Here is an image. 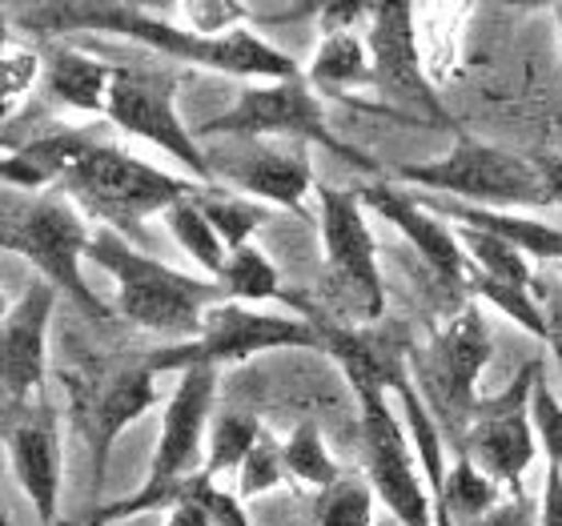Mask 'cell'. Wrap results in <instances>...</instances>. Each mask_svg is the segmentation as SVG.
I'll use <instances>...</instances> for the list:
<instances>
[{"mask_svg": "<svg viewBox=\"0 0 562 526\" xmlns=\"http://www.w3.org/2000/svg\"><path fill=\"white\" fill-rule=\"evenodd\" d=\"M85 258H93L113 278L121 317H130L133 326L149 329V334H161L173 346L198 338L205 310L225 302L217 281L193 278V273L165 266V261L140 254L133 242H125L105 225L97 234H89Z\"/></svg>", "mask_w": 562, "mask_h": 526, "instance_id": "7a4b0ae2", "label": "cell"}, {"mask_svg": "<svg viewBox=\"0 0 562 526\" xmlns=\"http://www.w3.org/2000/svg\"><path fill=\"white\" fill-rule=\"evenodd\" d=\"M161 217H165V225H169V234H173L177 246L193 258V266H198L210 281H217V273H222V266H225V258H229V254H225L222 237L213 234L210 217L201 213L198 193H193V198H186V201H177L173 210H165Z\"/></svg>", "mask_w": 562, "mask_h": 526, "instance_id": "603a6c76", "label": "cell"}, {"mask_svg": "<svg viewBox=\"0 0 562 526\" xmlns=\"http://www.w3.org/2000/svg\"><path fill=\"white\" fill-rule=\"evenodd\" d=\"M97 141L89 133L65 130V133H48V137H36L21 149H12L9 157H0V181L12 189H24V193H45V189H60L65 177L77 169L85 153L93 149Z\"/></svg>", "mask_w": 562, "mask_h": 526, "instance_id": "ffe728a7", "label": "cell"}, {"mask_svg": "<svg viewBox=\"0 0 562 526\" xmlns=\"http://www.w3.org/2000/svg\"><path fill=\"white\" fill-rule=\"evenodd\" d=\"M305 85L314 93L341 97L350 89H366L370 85V53L358 33H329L322 36L310 69H305Z\"/></svg>", "mask_w": 562, "mask_h": 526, "instance_id": "7402d4cb", "label": "cell"}, {"mask_svg": "<svg viewBox=\"0 0 562 526\" xmlns=\"http://www.w3.org/2000/svg\"><path fill=\"white\" fill-rule=\"evenodd\" d=\"M9 29H12V16H9V9L0 4V57L9 53Z\"/></svg>", "mask_w": 562, "mask_h": 526, "instance_id": "74e56055", "label": "cell"}, {"mask_svg": "<svg viewBox=\"0 0 562 526\" xmlns=\"http://www.w3.org/2000/svg\"><path fill=\"white\" fill-rule=\"evenodd\" d=\"M486 362H491V334H486L482 314L470 305L430 342L426 370H422L426 394H430L426 406H434L446 418L470 422L479 410V378Z\"/></svg>", "mask_w": 562, "mask_h": 526, "instance_id": "4fadbf2b", "label": "cell"}, {"mask_svg": "<svg viewBox=\"0 0 562 526\" xmlns=\"http://www.w3.org/2000/svg\"><path fill=\"white\" fill-rule=\"evenodd\" d=\"M539 526H562V474L551 467H547V482H542Z\"/></svg>", "mask_w": 562, "mask_h": 526, "instance_id": "d590c367", "label": "cell"}, {"mask_svg": "<svg viewBox=\"0 0 562 526\" xmlns=\"http://www.w3.org/2000/svg\"><path fill=\"white\" fill-rule=\"evenodd\" d=\"M270 350H322L317 326L310 317L266 314L258 305L217 302L205 310L198 338L165 346V350L149 354L140 366L149 374H186L193 366H210V370L241 366Z\"/></svg>", "mask_w": 562, "mask_h": 526, "instance_id": "8992f818", "label": "cell"}, {"mask_svg": "<svg viewBox=\"0 0 562 526\" xmlns=\"http://www.w3.org/2000/svg\"><path fill=\"white\" fill-rule=\"evenodd\" d=\"M217 286H222L225 302H241V305H261L281 298V278L273 261L261 254L258 246H241L225 258L222 273H217Z\"/></svg>", "mask_w": 562, "mask_h": 526, "instance_id": "d4e9b609", "label": "cell"}, {"mask_svg": "<svg viewBox=\"0 0 562 526\" xmlns=\"http://www.w3.org/2000/svg\"><path fill=\"white\" fill-rule=\"evenodd\" d=\"M213 398H217V370L193 366L186 374H177V387L165 402L161 430L153 446L145 482L130 499L109 506H93V515L81 518L77 526H113L121 518L145 515V511H173L189 494L198 479V462L205 455V434H210Z\"/></svg>", "mask_w": 562, "mask_h": 526, "instance_id": "3957f363", "label": "cell"}, {"mask_svg": "<svg viewBox=\"0 0 562 526\" xmlns=\"http://www.w3.org/2000/svg\"><path fill=\"white\" fill-rule=\"evenodd\" d=\"M12 21H21L33 36H65V33H117L130 36L149 53H161L169 60H186L198 69L225 72L237 81L249 85H270V81H293L302 77L297 60L290 53L273 48L270 41H261L254 29H234L225 36H198L189 33L186 24H173L137 4H21L9 9Z\"/></svg>", "mask_w": 562, "mask_h": 526, "instance_id": "6da1fadb", "label": "cell"}, {"mask_svg": "<svg viewBox=\"0 0 562 526\" xmlns=\"http://www.w3.org/2000/svg\"><path fill=\"white\" fill-rule=\"evenodd\" d=\"M9 467L33 503L36 526H60V430L57 414L41 402L9 426Z\"/></svg>", "mask_w": 562, "mask_h": 526, "instance_id": "9a60e30c", "label": "cell"}, {"mask_svg": "<svg viewBox=\"0 0 562 526\" xmlns=\"http://www.w3.org/2000/svg\"><path fill=\"white\" fill-rule=\"evenodd\" d=\"M559 273H562V266H559Z\"/></svg>", "mask_w": 562, "mask_h": 526, "instance_id": "f6af8a7d", "label": "cell"}, {"mask_svg": "<svg viewBox=\"0 0 562 526\" xmlns=\"http://www.w3.org/2000/svg\"><path fill=\"white\" fill-rule=\"evenodd\" d=\"M53 310H57V290L48 281H33L0 322V390L12 402H29L45 387Z\"/></svg>", "mask_w": 562, "mask_h": 526, "instance_id": "5bb4252c", "label": "cell"}, {"mask_svg": "<svg viewBox=\"0 0 562 526\" xmlns=\"http://www.w3.org/2000/svg\"><path fill=\"white\" fill-rule=\"evenodd\" d=\"M547 189V205H562V157H530Z\"/></svg>", "mask_w": 562, "mask_h": 526, "instance_id": "8d00e7d4", "label": "cell"}, {"mask_svg": "<svg viewBox=\"0 0 562 526\" xmlns=\"http://www.w3.org/2000/svg\"><path fill=\"white\" fill-rule=\"evenodd\" d=\"M157 374H149L145 366H130L113 374L101 387V394H93L89 402V418H85V434H89V479H93V491L101 494L105 486V470L109 458H113V446L140 414H149L157 406Z\"/></svg>", "mask_w": 562, "mask_h": 526, "instance_id": "e0dca14e", "label": "cell"}, {"mask_svg": "<svg viewBox=\"0 0 562 526\" xmlns=\"http://www.w3.org/2000/svg\"><path fill=\"white\" fill-rule=\"evenodd\" d=\"M539 374L542 362H527L503 394L479 402L474 418L462 430V458L494 486H510V494H522V474L539 455V438L530 426V390Z\"/></svg>", "mask_w": 562, "mask_h": 526, "instance_id": "30bf717a", "label": "cell"}, {"mask_svg": "<svg viewBox=\"0 0 562 526\" xmlns=\"http://www.w3.org/2000/svg\"><path fill=\"white\" fill-rule=\"evenodd\" d=\"M434 217H442L446 225L454 222L458 230H474L494 242L510 246L522 258L535 261H559L562 266V230L547 225L539 217H530L522 210H474V205H458V201H422Z\"/></svg>", "mask_w": 562, "mask_h": 526, "instance_id": "d6986e66", "label": "cell"}, {"mask_svg": "<svg viewBox=\"0 0 562 526\" xmlns=\"http://www.w3.org/2000/svg\"><path fill=\"white\" fill-rule=\"evenodd\" d=\"M4 314H9V302H4V293H0V322H4Z\"/></svg>", "mask_w": 562, "mask_h": 526, "instance_id": "7bdbcfd3", "label": "cell"}, {"mask_svg": "<svg viewBox=\"0 0 562 526\" xmlns=\"http://www.w3.org/2000/svg\"><path fill=\"white\" fill-rule=\"evenodd\" d=\"M9 217V254L24 258L57 293L72 298L89 317H105V305L85 286L81 258L89 249V222L69 198H33L4 205Z\"/></svg>", "mask_w": 562, "mask_h": 526, "instance_id": "ba28073f", "label": "cell"}, {"mask_svg": "<svg viewBox=\"0 0 562 526\" xmlns=\"http://www.w3.org/2000/svg\"><path fill=\"white\" fill-rule=\"evenodd\" d=\"M530 426H535L539 450L547 455L551 470L562 474V402L547 382V374H539V382L530 390Z\"/></svg>", "mask_w": 562, "mask_h": 526, "instance_id": "1f68e13d", "label": "cell"}, {"mask_svg": "<svg viewBox=\"0 0 562 526\" xmlns=\"http://www.w3.org/2000/svg\"><path fill=\"white\" fill-rule=\"evenodd\" d=\"M60 193L81 213L97 217L105 230L130 242V237H140V225L149 217L173 210L177 201L193 198L198 186H193V177H173L157 165L140 161V157H130L117 145L97 141L77 161V169L65 177Z\"/></svg>", "mask_w": 562, "mask_h": 526, "instance_id": "5b68a950", "label": "cell"}, {"mask_svg": "<svg viewBox=\"0 0 562 526\" xmlns=\"http://www.w3.org/2000/svg\"><path fill=\"white\" fill-rule=\"evenodd\" d=\"M0 526H12V518H9V511H4V503H0Z\"/></svg>", "mask_w": 562, "mask_h": 526, "instance_id": "b9f144b4", "label": "cell"}, {"mask_svg": "<svg viewBox=\"0 0 562 526\" xmlns=\"http://www.w3.org/2000/svg\"><path fill=\"white\" fill-rule=\"evenodd\" d=\"M362 41L370 53V89L386 105L422 121H450L442 97L422 69L414 4H370Z\"/></svg>", "mask_w": 562, "mask_h": 526, "instance_id": "8fae6325", "label": "cell"}, {"mask_svg": "<svg viewBox=\"0 0 562 526\" xmlns=\"http://www.w3.org/2000/svg\"><path fill=\"white\" fill-rule=\"evenodd\" d=\"M390 181L402 189H430L474 210H535L547 205V189L530 157L498 149L491 141L458 133L454 145L434 161L394 165Z\"/></svg>", "mask_w": 562, "mask_h": 526, "instance_id": "277c9868", "label": "cell"}, {"mask_svg": "<svg viewBox=\"0 0 562 526\" xmlns=\"http://www.w3.org/2000/svg\"><path fill=\"white\" fill-rule=\"evenodd\" d=\"M201 201V213L210 217L213 234L222 237L225 254H234L241 246H254V234L261 230L266 222V210L254 205V201H241V198H198Z\"/></svg>", "mask_w": 562, "mask_h": 526, "instance_id": "f546056e", "label": "cell"}, {"mask_svg": "<svg viewBox=\"0 0 562 526\" xmlns=\"http://www.w3.org/2000/svg\"><path fill=\"white\" fill-rule=\"evenodd\" d=\"M246 145H249L246 157H234V161L213 165V181L222 177V181H229V186L241 189L246 198L302 213L305 193L314 189V169H310V157H305V153L270 149L266 141H246Z\"/></svg>", "mask_w": 562, "mask_h": 526, "instance_id": "ac0fdd59", "label": "cell"}, {"mask_svg": "<svg viewBox=\"0 0 562 526\" xmlns=\"http://www.w3.org/2000/svg\"><path fill=\"white\" fill-rule=\"evenodd\" d=\"M0 249L9 254V217H4V210H0Z\"/></svg>", "mask_w": 562, "mask_h": 526, "instance_id": "f35d334b", "label": "cell"}, {"mask_svg": "<svg viewBox=\"0 0 562 526\" xmlns=\"http://www.w3.org/2000/svg\"><path fill=\"white\" fill-rule=\"evenodd\" d=\"M474 526H539V506H530L527 494H510L506 503H494Z\"/></svg>", "mask_w": 562, "mask_h": 526, "instance_id": "836d02e7", "label": "cell"}, {"mask_svg": "<svg viewBox=\"0 0 562 526\" xmlns=\"http://www.w3.org/2000/svg\"><path fill=\"white\" fill-rule=\"evenodd\" d=\"M258 438H261V426H258V418H249V414H225V418L210 422L201 474L210 482H217L222 474H237V467L246 462V455L254 450Z\"/></svg>", "mask_w": 562, "mask_h": 526, "instance_id": "4316f807", "label": "cell"}, {"mask_svg": "<svg viewBox=\"0 0 562 526\" xmlns=\"http://www.w3.org/2000/svg\"><path fill=\"white\" fill-rule=\"evenodd\" d=\"M281 462H285V479H293L297 486H310V491H326L341 479V467L326 450V438L314 422L293 426V434L281 443Z\"/></svg>", "mask_w": 562, "mask_h": 526, "instance_id": "484cf974", "label": "cell"}, {"mask_svg": "<svg viewBox=\"0 0 562 526\" xmlns=\"http://www.w3.org/2000/svg\"><path fill=\"white\" fill-rule=\"evenodd\" d=\"M193 137H229V141H302V145H322L338 153L358 169H378L362 149H353L338 133L329 130L322 97L305 85V77L293 81L249 85L237 93V101L225 113L210 117L193 130Z\"/></svg>", "mask_w": 562, "mask_h": 526, "instance_id": "52a82bcc", "label": "cell"}, {"mask_svg": "<svg viewBox=\"0 0 562 526\" xmlns=\"http://www.w3.org/2000/svg\"><path fill=\"white\" fill-rule=\"evenodd\" d=\"M317 16H322V36L353 33L358 24H366V16H370V4H322V9H317Z\"/></svg>", "mask_w": 562, "mask_h": 526, "instance_id": "e575fe53", "label": "cell"}, {"mask_svg": "<svg viewBox=\"0 0 562 526\" xmlns=\"http://www.w3.org/2000/svg\"><path fill=\"white\" fill-rule=\"evenodd\" d=\"M554 354H559V366H562V346H554Z\"/></svg>", "mask_w": 562, "mask_h": 526, "instance_id": "ee69618b", "label": "cell"}, {"mask_svg": "<svg viewBox=\"0 0 562 526\" xmlns=\"http://www.w3.org/2000/svg\"><path fill=\"white\" fill-rule=\"evenodd\" d=\"M467 286L479 293L486 305H494V310H498L503 317H510L518 329H527L530 338L551 342V317H547V310L535 302L530 286L491 278V273H479V269H470V266H467Z\"/></svg>", "mask_w": 562, "mask_h": 526, "instance_id": "cb8c5ba5", "label": "cell"}, {"mask_svg": "<svg viewBox=\"0 0 562 526\" xmlns=\"http://www.w3.org/2000/svg\"><path fill=\"white\" fill-rule=\"evenodd\" d=\"M358 198H362L366 213H378L382 222L394 225L438 278L467 281V254L458 246L454 230L442 217H434L411 189L394 186V181H370V186L358 189Z\"/></svg>", "mask_w": 562, "mask_h": 526, "instance_id": "2e32d148", "label": "cell"}, {"mask_svg": "<svg viewBox=\"0 0 562 526\" xmlns=\"http://www.w3.org/2000/svg\"><path fill=\"white\" fill-rule=\"evenodd\" d=\"M177 12L186 16V29L198 36H225L234 29H246L249 9L246 4H234V0H189V4H177Z\"/></svg>", "mask_w": 562, "mask_h": 526, "instance_id": "d6a6232c", "label": "cell"}, {"mask_svg": "<svg viewBox=\"0 0 562 526\" xmlns=\"http://www.w3.org/2000/svg\"><path fill=\"white\" fill-rule=\"evenodd\" d=\"M109 81H113V65L89 57L81 48H57L41 72L45 97L53 105L89 113V117H105Z\"/></svg>", "mask_w": 562, "mask_h": 526, "instance_id": "44dd1931", "label": "cell"}, {"mask_svg": "<svg viewBox=\"0 0 562 526\" xmlns=\"http://www.w3.org/2000/svg\"><path fill=\"white\" fill-rule=\"evenodd\" d=\"M554 21H559V48H562V4L554 9Z\"/></svg>", "mask_w": 562, "mask_h": 526, "instance_id": "60d3db41", "label": "cell"}, {"mask_svg": "<svg viewBox=\"0 0 562 526\" xmlns=\"http://www.w3.org/2000/svg\"><path fill=\"white\" fill-rule=\"evenodd\" d=\"M12 109H16V105H4V101H0V125H4V121L12 117Z\"/></svg>", "mask_w": 562, "mask_h": 526, "instance_id": "ab89813d", "label": "cell"}, {"mask_svg": "<svg viewBox=\"0 0 562 526\" xmlns=\"http://www.w3.org/2000/svg\"><path fill=\"white\" fill-rule=\"evenodd\" d=\"M450 230H454L470 269L491 273V278H503V281H518V286H530V261L522 258V254H515L510 246H503V242H494V237H486V234H474V230H458V225H450Z\"/></svg>", "mask_w": 562, "mask_h": 526, "instance_id": "f1b7e54d", "label": "cell"}, {"mask_svg": "<svg viewBox=\"0 0 562 526\" xmlns=\"http://www.w3.org/2000/svg\"><path fill=\"white\" fill-rule=\"evenodd\" d=\"M105 117L121 133L145 141L153 149L169 153L193 174V181H213L210 153L201 149L193 130L177 113V81L161 69H137V65H113Z\"/></svg>", "mask_w": 562, "mask_h": 526, "instance_id": "9c48e42d", "label": "cell"}, {"mask_svg": "<svg viewBox=\"0 0 562 526\" xmlns=\"http://www.w3.org/2000/svg\"><path fill=\"white\" fill-rule=\"evenodd\" d=\"M281 482H285L281 443H273L270 434L261 430V438L254 443V450L246 455V462L237 467V494H241V499H258V494L278 491Z\"/></svg>", "mask_w": 562, "mask_h": 526, "instance_id": "4dcf8cb0", "label": "cell"}, {"mask_svg": "<svg viewBox=\"0 0 562 526\" xmlns=\"http://www.w3.org/2000/svg\"><path fill=\"white\" fill-rule=\"evenodd\" d=\"M317 189V230H322V249H326V269L334 273L341 290L350 293L358 314L366 322L382 317L386 310V286L378 269V246L366 222V205L358 189Z\"/></svg>", "mask_w": 562, "mask_h": 526, "instance_id": "7c38bea8", "label": "cell"}, {"mask_svg": "<svg viewBox=\"0 0 562 526\" xmlns=\"http://www.w3.org/2000/svg\"><path fill=\"white\" fill-rule=\"evenodd\" d=\"M317 526H374V491L366 479L341 474L334 486L317 491L314 506Z\"/></svg>", "mask_w": 562, "mask_h": 526, "instance_id": "83f0119b", "label": "cell"}]
</instances>
